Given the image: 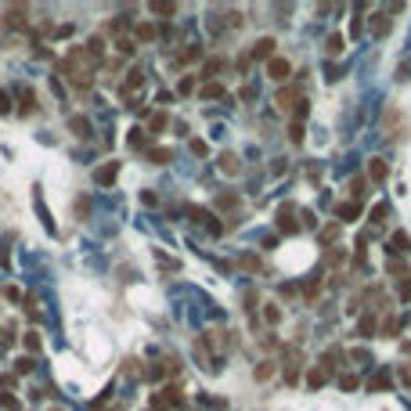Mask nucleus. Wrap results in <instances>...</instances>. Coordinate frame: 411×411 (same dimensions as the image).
Instances as JSON below:
<instances>
[{
  "label": "nucleus",
  "instance_id": "nucleus-4",
  "mask_svg": "<svg viewBox=\"0 0 411 411\" xmlns=\"http://www.w3.org/2000/svg\"><path fill=\"white\" fill-rule=\"evenodd\" d=\"M271 51H274V40L267 36V40H260V44H256V51H253V54H256V58H271Z\"/></svg>",
  "mask_w": 411,
  "mask_h": 411
},
{
  "label": "nucleus",
  "instance_id": "nucleus-2",
  "mask_svg": "<svg viewBox=\"0 0 411 411\" xmlns=\"http://www.w3.org/2000/svg\"><path fill=\"white\" fill-rule=\"evenodd\" d=\"M267 69H271V76H274V79H285V76H289V65H285L281 58H274V62H271Z\"/></svg>",
  "mask_w": 411,
  "mask_h": 411
},
{
  "label": "nucleus",
  "instance_id": "nucleus-5",
  "mask_svg": "<svg viewBox=\"0 0 411 411\" xmlns=\"http://www.w3.org/2000/svg\"><path fill=\"white\" fill-rule=\"evenodd\" d=\"M325 51H328V54H339V51H343V36H328Z\"/></svg>",
  "mask_w": 411,
  "mask_h": 411
},
{
  "label": "nucleus",
  "instance_id": "nucleus-8",
  "mask_svg": "<svg viewBox=\"0 0 411 411\" xmlns=\"http://www.w3.org/2000/svg\"><path fill=\"white\" fill-rule=\"evenodd\" d=\"M292 98H296V91H281V94H278V105H281V108H285V105H289V101H292Z\"/></svg>",
  "mask_w": 411,
  "mask_h": 411
},
{
  "label": "nucleus",
  "instance_id": "nucleus-7",
  "mask_svg": "<svg viewBox=\"0 0 411 411\" xmlns=\"http://www.w3.org/2000/svg\"><path fill=\"white\" fill-rule=\"evenodd\" d=\"M393 253H407V234H393Z\"/></svg>",
  "mask_w": 411,
  "mask_h": 411
},
{
  "label": "nucleus",
  "instance_id": "nucleus-3",
  "mask_svg": "<svg viewBox=\"0 0 411 411\" xmlns=\"http://www.w3.org/2000/svg\"><path fill=\"white\" fill-rule=\"evenodd\" d=\"M115 173H119V166H115V162H108L105 170H98V181H101V184H112V181H115Z\"/></svg>",
  "mask_w": 411,
  "mask_h": 411
},
{
  "label": "nucleus",
  "instance_id": "nucleus-6",
  "mask_svg": "<svg viewBox=\"0 0 411 411\" xmlns=\"http://www.w3.org/2000/svg\"><path fill=\"white\" fill-rule=\"evenodd\" d=\"M220 166H224V173H234L238 170V159L234 155H220Z\"/></svg>",
  "mask_w": 411,
  "mask_h": 411
},
{
  "label": "nucleus",
  "instance_id": "nucleus-1",
  "mask_svg": "<svg viewBox=\"0 0 411 411\" xmlns=\"http://www.w3.org/2000/svg\"><path fill=\"white\" fill-rule=\"evenodd\" d=\"M368 173H372V181H386V162H383V159H372Z\"/></svg>",
  "mask_w": 411,
  "mask_h": 411
}]
</instances>
